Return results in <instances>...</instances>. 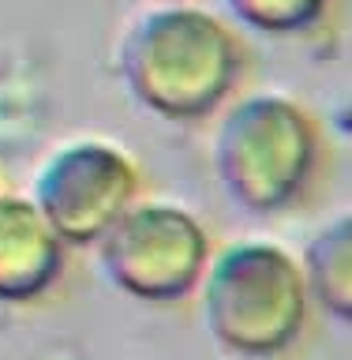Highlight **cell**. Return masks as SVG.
<instances>
[{
    "label": "cell",
    "instance_id": "obj_1",
    "mask_svg": "<svg viewBox=\"0 0 352 360\" xmlns=\"http://www.w3.org/2000/svg\"><path fill=\"white\" fill-rule=\"evenodd\" d=\"M304 270L270 240H236L202 270V326L210 342L244 360H270L308 323Z\"/></svg>",
    "mask_w": 352,
    "mask_h": 360
},
{
    "label": "cell",
    "instance_id": "obj_2",
    "mask_svg": "<svg viewBox=\"0 0 352 360\" xmlns=\"http://www.w3.org/2000/svg\"><path fill=\"white\" fill-rule=\"evenodd\" d=\"M124 75L135 98L165 117L188 120L214 109L236 75L233 41L207 15L184 8L150 11L124 45Z\"/></svg>",
    "mask_w": 352,
    "mask_h": 360
},
{
    "label": "cell",
    "instance_id": "obj_3",
    "mask_svg": "<svg viewBox=\"0 0 352 360\" xmlns=\"http://www.w3.org/2000/svg\"><path fill=\"white\" fill-rule=\"evenodd\" d=\"M214 169L225 195L244 214H278L308 188L315 169V135L289 101H244L218 131Z\"/></svg>",
    "mask_w": 352,
    "mask_h": 360
},
{
    "label": "cell",
    "instance_id": "obj_4",
    "mask_svg": "<svg viewBox=\"0 0 352 360\" xmlns=\"http://www.w3.org/2000/svg\"><path fill=\"white\" fill-rule=\"evenodd\" d=\"M207 259V229L176 202H131L98 236V266L109 285L146 304L184 300Z\"/></svg>",
    "mask_w": 352,
    "mask_h": 360
},
{
    "label": "cell",
    "instance_id": "obj_5",
    "mask_svg": "<svg viewBox=\"0 0 352 360\" xmlns=\"http://www.w3.org/2000/svg\"><path fill=\"white\" fill-rule=\"evenodd\" d=\"M139 169L109 143H67L45 158L30 202L60 244L86 248L135 202Z\"/></svg>",
    "mask_w": 352,
    "mask_h": 360
},
{
    "label": "cell",
    "instance_id": "obj_6",
    "mask_svg": "<svg viewBox=\"0 0 352 360\" xmlns=\"http://www.w3.org/2000/svg\"><path fill=\"white\" fill-rule=\"evenodd\" d=\"M64 244L30 199L0 195V300L27 304L60 278Z\"/></svg>",
    "mask_w": 352,
    "mask_h": 360
},
{
    "label": "cell",
    "instance_id": "obj_7",
    "mask_svg": "<svg viewBox=\"0 0 352 360\" xmlns=\"http://www.w3.org/2000/svg\"><path fill=\"white\" fill-rule=\"evenodd\" d=\"M300 270L308 300L352 326V210L330 218L311 236Z\"/></svg>",
    "mask_w": 352,
    "mask_h": 360
},
{
    "label": "cell",
    "instance_id": "obj_8",
    "mask_svg": "<svg viewBox=\"0 0 352 360\" xmlns=\"http://www.w3.org/2000/svg\"><path fill=\"white\" fill-rule=\"evenodd\" d=\"M233 8L266 30H289V27H300V22L315 19L322 0H233Z\"/></svg>",
    "mask_w": 352,
    "mask_h": 360
}]
</instances>
